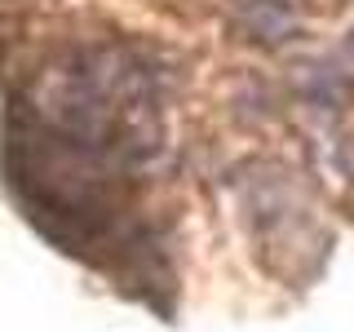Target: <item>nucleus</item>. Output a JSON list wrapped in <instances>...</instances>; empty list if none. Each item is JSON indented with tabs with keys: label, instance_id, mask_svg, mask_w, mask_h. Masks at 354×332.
Here are the masks:
<instances>
[{
	"label": "nucleus",
	"instance_id": "1",
	"mask_svg": "<svg viewBox=\"0 0 354 332\" xmlns=\"http://www.w3.org/2000/svg\"><path fill=\"white\" fill-rule=\"evenodd\" d=\"M235 18L261 44H283L297 31V5L292 0H235Z\"/></svg>",
	"mask_w": 354,
	"mask_h": 332
}]
</instances>
